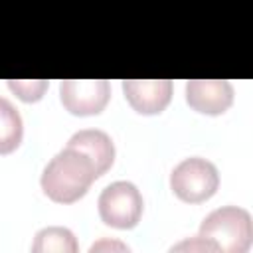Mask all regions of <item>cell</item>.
Listing matches in <instances>:
<instances>
[{"instance_id":"obj_8","label":"cell","mask_w":253,"mask_h":253,"mask_svg":"<svg viewBox=\"0 0 253 253\" xmlns=\"http://www.w3.org/2000/svg\"><path fill=\"white\" fill-rule=\"evenodd\" d=\"M69 148L79 150L81 154H85L99 176H103L115 162V144L111 140V136L99 128H83L77 130L69 140H67Z\"/></svg>"},{"instance_id":"obj_6","label":"cell","mask_w":253,"mask_h":253,"mask_svg":"<svg viewBox=\"0 0 253 253\" xmlns=\"http://www.w3.org/2000/svg\"><path fill=\"white\" fill-rule=\"evenodd\" d=\"M188 105L204 115H221L233 103V87L225 79H190L186 83Z\"/></svg>"},{"instance_id":"obj_7","label":"cell","mask_w":253,"mask_h":253,"mask_svg":"<svg viewBox=\"0 0 253 253\" xmlns=\"http://www.w3.org/2000/svg\"><path fill=\"white\" fill-rule=\"evenodd\" d=\"M123 91L128 105L140 115H158L172 97L170 79H125Z\"/></svg>"},{"instance_id":"obj_11","label":"cell","mask_w":253,"mask_h":253,"mask_svg":"<svg viewBox=\"0 0 253 253\" xmlns=\"http://www.w3.org/2000/svg\"><path fill=\"white\" fill-rule=\"evenodd\" d=\"M8 87L26 103H36L42 99L43 91L47 89L45 79H10Z\"/></svg>"},{"instance_id":"obj_13","label":"cell","mask_w":253,"mask_h":253,"mask_svg":"<svg viewBox=\"0 0 253 253\" xmlns=\"http://www.w3.org/2000/svg\"><path fill=\"white\" fill-rule=\"evenodd\" d=\"M107 249L128 251V245H125V243H121V241H109V239H101V241H97V243H93V245L89 247V251H91V253H95V251H107Z\"/></svg>"},{"instance_id":"obj_4","label":"cell","mask_w":253,"mask_h":253,"mask_svg":"<svg viewBox=\"0 0 253 253\" xmlns=\"http://www.w3.org/2000/svg\"><path fill=\"white\" fill-rule=\"evenodd\" d=\"M99 215L101 219L117 229H132L142 215V196L132 182L117 180L103 188L99 196Z\"/></svg>"},{"instance_id":"obj_1","label":"cell","mask_w":253,"mask_h":253,"mask_svg":"<svg viewBox=\"0 0 253 253\" xmlns=\"http://www.w3.org/2000/svg\"><path fill=\"white\" fill-rule=\"evenodd\" d=\"M97 178L99 174L93 162L79 150L65 146L45 164L40 184L49 200L57 204H73L87 194Z\"/></svg>"},{"instance_id":"obj_5","label":"cell","mask_w":253,"mask_h":253,"mask_svg":"<svg viewBox=\"0 0 253 253\" xmlns=\"http://www.w3.org/2000/svg\"><path fill=\"white\" fill-rule=\"evenodd\" d=\"M59 97L71 115H99L109 103L111 85L107 79H63Z\"/></svg>"},{"instance_id":"obj_3","label":"cell","mask_w":253,"mask_h":253,"mask_svg":"<svg viewBox=\"0 0 253 253\" xmlns=\"http://www.w3.org/2000/svg\"><path fill=\"white\" fill-rule=\"evenodd\" d=\"M219 186V174L213 162L202 156H190L178 162L170 174L172 192L188 204L210 200Z\"/></svg>"},{"instance_id":"obj_2","label":"cell","mask_w":253,"mask_h":253,"mask_svg":"<svg viewBox=\"0 0 253 253\" xmlns=\"http://www.w3.org/2000/svg\"><path fill=\"white\" fill-rule=\"evenodd\" d=\"M198 235L211 241L217 251L245 253L251 247L253 221L245 208L223 206L204 217Z\"/></svg>"},{"instance_id":"obj_10","label":"cell","mask_w":253,"mask_h":253,"mask_svg":"<svg viewBox=\"0 0 253 253\" xmlns=\"http://www.w3.org/2000/svg\"><path fill=\"white\" fill-rule=\"evenodd\" d=\"M32 251L36 253H75L77 251V241L75 235L67 227H43L36 233V239L32 243Z\"/></svg>"},{"instance_id":"obj_9","label":"cell","mask_w":253,"mask_h":253,"mask_svg":"<svg viewBox=\"0 0 253 253\" xmlns=\"http://www.w3.org/2000/svg\"><path fill=\"white\" fill-rule=\"evenodd\" d=\"M24 123L18 109L4 97H0V154H10L22 142Z\"/></svg>"},{"instance_id":"obj_12","label":"cell","mask_w":253,"mask_h":253,"mask_svg":"<svg viewBox=\"0 0 253 253\" xmlns=\"http://www.w3.org/2000/svg\"><path fill=\"white\" fill-rule=\"evenodd\" d=\"M170 251H217V247H215L211 241H208V239L196 235V237H192V239H184V241L172 245Z\"/></svg>"}]
</instances>
